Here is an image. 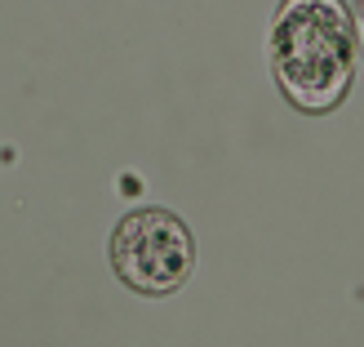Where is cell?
<instances>
[{
	"instance_id": "cell-1",
	"label": "cell",
	"mask_w": 364,
	"mask_h": 347,
	"mask_svg": "<svg viewBox=\"0 0 364 347\" xmlns=\"http://www.w3.org/2000/svg\"><path fill=\"white\" fill-rule=\"evenodd\" d=\"M267 58L289 107L324 116L351 94L360 36L347 0H280L267 36Z\"/></svg>"
},
{
	"instance_id": "cell-2",
	"label": "cell",
	"mask_w": 364,
	"mask_h": 347,
	"mask_svg": "<svg viewBox=\"0 0 364 347\" xmlns=\"http://www.w3.org/2000/svg\"><path fill=\"white\" fill-rule=\"evenodd\" d=\"M112 271L147 299L178 294L196 267V236L169 209H134L112 232Z\"/></svg>"
},
{
	"instance_id": "cell-3",
	"label": "cell",
	"mask_w": 364,
	"mask_h": 347,
	"mask_svg": "<svg viewBox=\"0 0 364 347\" xmlns=\"http://www.w3.org/2000/svg\"><path fill=\"white\" fill-rule=\"evenodd\" d=\"M351 18H355V36H360V49H364V0L351 5Z\"/></svg>"
}]
</instances>
